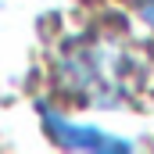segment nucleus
I'll use <instances>...</instances> for the list:
<instances>
[{
  "mask_svg": "<svg viewBox=\"0 0 154 154\" xmlns=\"http://www.w3.org/2000/svg\"><path fill=\"white\" fill-rule=\"evenodd\" d=\"M140 79L143 65L118 32H86L72 39L57 57L61 90L90 108H122L133 100Z\"/></svg>",
  "mask_w": 154,
  "mask_h": 154,
  "instance_id": "nucleus-1",
  "label": "nucleus"
},
{
  "mask_svg": "<svg viewBox=\"0 0 154 154\" xmlns=\"http://www.w3.org/2000/svg\"><path fill=\"white\" fill-rule=\"evenodd\" d=\"M133 11L140 14V22L147 29H154V0H133Z\"/></svg>",
  "mask_w": 154,
  "mask_h": 154,
  "instance_id": "nucleus-2",
  "label": "nucleus"
}]
</instances>
